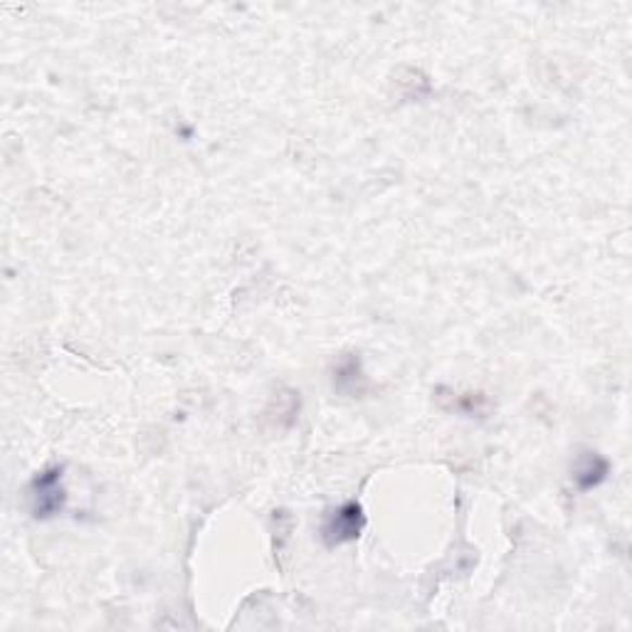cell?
<instances>
[{
  "label": "cell",
  "instance_id": "obj_1",
  "mask_svg": "<svg viewBox=\"0 0 632 632\" xmlns=\"http://www.w3.org/2000/svg\"><path fill=\"white\" fill-rule=\"evenodd\" d=\"M65 467L55 465L38 472V477L30 482L28 500H30V514L33 519H52L60 511H65L67 504V490H65Z\"/></svg>",
  "mask_w": 632,
  "mask_h": 632
},
{
  "label": "cell",
  "instance_id": "obj_2",
  "mask_svg": "<svg viewBox=\"0 0 632 632\" xmlns=\"http://www.w3.org/2000/svg\"><path fill=\"white\" fill-rule=\"evenodd\" d=\"M366 527V514L358 502H346L339 509L329 511L327 521L321 527V539L329 548L344 546L349 541H356Z\"/></svg>",
  "mask_w": 632,
  "mask_h": 632
},
{
  "label": "cell",
  "instance_id": "obj_3",
  "mask_svg": "<svg viewBox=\"0 0 632 632\" xmlns=\"http://www.w3.org/2000/svg\"><path fill=\"white\" fill-rule=\"evenodd\" d=\"M608 472H610L608 459L598 453H593V450H585V453L578 457L573 465V482L581 492H591L605 482Z\"/></svg>",
  "mask_w": 632,
  "mask_h": 632
}]
</instances>
